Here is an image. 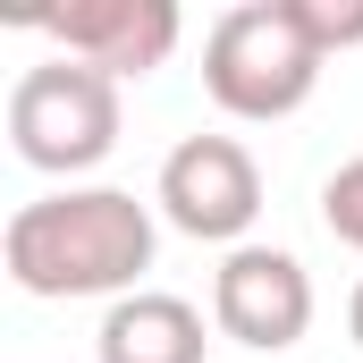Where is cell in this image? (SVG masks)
<instances>
[{
	"label": "cell",
	"instance_id": "6da1fadb",
	"mask_svg": "<svg viewBox=\"0 0 363 363\" xmlns=\"http://www.w3.org/2000/svg\"><path fill=\"white\" fill-rule=\"evenodd\" d=\"M152 203H135L127 186H60L9 211L0 228V262L26 296H135V279L152 271Z\"/></svg>",
	"mask_w": 363,
	"mask_h": 363
},
{
	"label": "cell",
	"instance_id": "7a4b0ae2",
	"mask_svg": "<svg viewBox=\"0 0 363 363\" xmlns=\"http://www.w3.org/2000/svg\"><path fill=\"white\" fill-rule=\"evenodd\" d=\"M321 51L296 17V0H237L203 34V93L228 118H296L321 85Z\"/></svg>",
	"mask_w": 363,
	"mask_h": 363
},
{
	"label": "cell",
	"instance_id": "3957f363",
	"mask_svg": "<svg viewBox=\"0 0 363 363\" xmlns=\"http://www.w3.org/2000/svg\"><path fill=\"white\" fill-rule=\"evenodd\" d=\"M118 144V85L85 68V60H34L17 85H9V152L43 178H77L101 169Z\"/></svg>",
	"mask_w": 363,
	"mask_h": 363
},
{
	"label": "cell",
	"instance_id": "277c9868",
	"mask_svg": "<svg viewBox=\"0 0 363 363\" xmlns=\"http://www.w3.org/2000/svg\"><path fill=\"white\" fill-rule=\"evenodd\" d=\"M152 203H161V220L178 237L237 254L245 228L262 220V161L237 135H186V144H169V161L152 178Z\"/></svg>",
	"mask_w": 363,
	"mask_h": 363
},
{
	"label": "cell",
	"instance_id": "5b68a950",
	"mask_svg": "<svg viewBox=\"0 0 363 363\" xmlns=\"http://www.w3.org/2000/svg\"><path fill=\"white\" fill-rule=\"evenodd\" d=\"M34 34L60 43V60H85L110 85H127V77L169 68L186 17L178 0H68V9H34Z\"/></svg>",
	"mask_w": 363,
	"mask_h": 363
},
{
	"label": "cell",
	"instance_id": "8992f818",
	"mask_svg": "<svg viewBox=\"0 0 363 363\" xmlns=\"http://www.w3.org/2000/svg\"><path fill=\"white\" fill-rule=\"evenodd\" d=\"M211 321L220 338L254 347V355H287L313 330V279L287 245H237L211 271Z\"/></svg>",
	"mask_w": 363,
	"mask_h": 363
},
{
	"label": "cell",
	"instance_id": "52a82bcc",
	"mask_svg": "<svg viewBox=\"0 0 363 363\" xmlns=\"http://www.w3.org/2000/svg\"><path fill=\"white\" fill-rule=\"evenodd\" d=\"M203 313L186 296H161V287H135L101 313L93 330V355L101 363H203Z\"/></svg>",
	"mask_w": 363,
	"mask_h": 363
},
{
	"label": "cell",
	"instance_id": "ba28073f",
	"mask_svg": "<svg viewBox=\"0 0 363 363\" xmlns=\"http://www.w3.org/2000/svg\"><path fill=\"white\" fill-rule=\"evenodd\" d=\"M321 228H330L338 245H355V254H363V152L330 169V186H321Z\"/></svg>",
	"mask_w": 363,
	"mask_h": 363
},
{
	"label": "cell",
	"instance_id": "9c48e42d",
	"mask_svg": "<svg viewBox=\"0 0 363 363\" xmlns=\"http://www.w3.org/2000/svg\"><path fill=\"white\" fill-rule=\"evenodd\" d=\"M296 17H304V34H313L321 60L363 43V0H296Z\"/></svg>",
	"mask_w": 363,
	"mask_h": 363
},
{
	"label": "cell",
	"instance_id": "30bf717a",
	"mask_svg": "<svg viewBox=\"0 0 363 363\" xmlns=\"http://www.w3.org/2000/svg\"><path fill=\"white\" fill-rule=\"evenodd\" d=\"M347 338L363 347V279H355V296H347Z\"/></svg>",
	"mask_w": 363,
	"mask_h": 363
}]
</instances>
